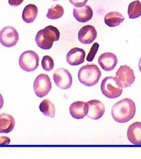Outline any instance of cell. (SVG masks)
I'll return each mask as SVG.
<instances>
[{"label":"cell","mask_w":141,"mask_h":159,"mask_svg":"<svg viewBox=\"0 0 141 159\" xmlns=\"http://www.w3.org/2000/svg\"><path fill=\"white\" fill-rule=\"evenodd\" d=\"M135 113V104L129 98H125L118 102L111 109L113 118L119 123L130 121L134 117Z\"/></svg>","instance_id":"1"},{"label":"cell","mask_w":141,"mask_h":159,"mask_svg":"<svg viewBox=\"0 0 141 159\" xmlns=\"http://www.w3.org/2000/svg\"><path fill=\"white\" fill-rule=\"evenodd\" d=\"M101 75L97 65L87 64L79 69L78 76L79 81L86 86L91 87L97 84Z\"/></svg>","instance_id":"2"},{"label":"cell","mask_w":141,"mask_h":159,"mask_svg":"<svg viewBox=\"0 0 141 159\" xmlns=\"http://www.w3.org/2000/svg\"><path fill=\"white\" fill-rule=\"evenodd\" d=\"M122 86L116 77L109 76L103 80L101 84L102 94L110 99L118 98L122 94Z\"/></svg>","instance_id":"3"},{"label":"cell","mask_w":141,"mask_h":159,"mask_svg":"<svg viewBox=\"0 0 141 159\" xmlns=\"http://www.w3.org/2000/svg\"><path fill=\"white\" fill-rule=\"evenodd\" d=\"M39 58L34 51L28 50L24 52L20 56V67L26 72L33 71L39 66Z\"/></svg>","instance_id":"4"},{"label":"cell","mask_w":141,"mask_h":159,"mask_svg":"<svg viewBox=\"0 0 141 159\" xmlns=\"http://www.w3.org/2000/svg\"><path fill=\"white\" fill-rule=\"evenodd\" d=\"M33 87L35 93L38 98L45 96L52 89V83L49 76L40 74L35 80Z\"/></svg>","instance_id":"5"},{"label":"cell","mask_w":141,"mask_h":159,"mask_svg":"<svg viewBox=\"0 0 141 159\" xmlns=\"http://www.w3.org/2000/svg\"><path fill=\"white\" fill-rule=\"evenodd\" d=\"M19 39L17 31L13 27H5L0 32V42L6 47H12L15 45Z\"/></svg>","instance_id":"6"},{"label":"cell","mask_w":141,"mask_h":159,"mask_svg":"<svg viewBox=\"0 0 141 159\" xmlns=\"http://www.w3.org/2000/svg\"><path fill=\"white\" fill-rule=\"evenodd\" d=\"M54 83L58 87L62 89H67L72 84V77L70 72L64 68H59L53 74Z\"/></svg>","instance_id":"7"},{"label":"cell","mask_w":141,"mask_h":159,"mask_svg":"<svg viewBox=\"0 0 141 159\" xmlns=\"http://www.w3.org/2000/svg\"><path fill=\"white\" fill-rule=\"evenodd\" d=\"M116 76L119 80L123 88L131 87L135 79L133 70L127 65L121 66L116 72Z\"/></svg>","instance_id":"8"},{"label":"cell","mask_w":141,"mask_h":159,"mask_svg":"<svg viewBox=\"0 0 141 159\" xmlns=\"http://www.w3.org/2000/svg\"><path fill=\"white\" fill-rule=\"evenodd\" d=\"M97 37V31L95 27L87 25L82 27L78 33V39L80 43L85 44L92 43Z\"/></svg>","instance_id":"9"},{"label":"cell","mask_w":141,"mask_h":159,"mask_svg":"<svg viewBox=\"0 0 141 159\" xmlns=\"http://www.w3.org/2000/svg\"><path fill=\"white\" fill-rule=\"evenodd\" d=\"M98 62L101 68L106 71H111L117 65L118 58L116 55L111 52H106L99 57Z\"/></svg>","instance_id":"10"},{"label":"cell","mask_w":141,"mask_h":159,"mask_svg":"<svg viewBox=\"0 0 141 159\" xmlns=\"http://www.w3.org/2000/svg\"><path fill=\"white\" fill-rule=\"evenodd\" d=\"M89 106L88 117L94 120L100 119L105 114V108L102 102L94 99L87 102Z\"/></svg>","instance_id":"11"},{"label":"cell","mask_w":141,"mask_h":159,"mask_svg":"<svg viewBox=\"0 0 141 159\" xmlns=\"http://www.w3.org/2000/svg\"><path fill=\"white\" fill-rule=\"evenodd\" d=\"M89 106L87 102L83 101L74 102L70 104L69 111L70 115L77 119H80L85 117L88 112Z\"/></svg>","instance_id":"12"},{"label":"cell","mask_w":141,"mask_h":159,"mask_svg":"<svg viewBox=\"0 0 141 159\" xmlns=\"http://www.w3.org/2000/svg\"><path fill=\"white\" fill-rule=\"evenodd\" d=\"M85 52L82 48L75 47L72 48L66 55V61L71 66H78L83 63Z\"/></svg>","instance_id":"13"},{"label":"cell","mask_w":141,"mask_h":159,"mask_svg":"<svg viewBox=\"0 0 141 159\" xmlns=\"http://www.w3.org/2000/svg\"><path fill=\"white\" fill-rule=\"evenodd\" d=\"M73 15L78 22L85 23L92 18L93 11L90 6L85 5L82 7L74 8L73 10Z\"/></svg>","instance_id":"14"},{"label":"cell","mask_w":141,"mask_h":159,"mask_svg":"<svg viewBox=\"0 0 141 159\" xmlns=\"http://www.w3.org/2000/svg\"><path fill=\"white\" fill-rule=\"evenodd\" d=\"M129 140L134 145H141V122H136L131 124L127 131Z\"/></svg>","instance_id":"15"},{"label":"cell","mask_w":141,"mask_h":159,"mask_svg":"<svg viewBox=\"0 0 141 159\" xmlns=\"http://www.w3.org/2000/svg\"><path fill=\"white\" fill-rule=\"evenodd\" d=\"M15 121L13 116L6 113L0 114V134H7L15 127Z\"/></svg>","instance_id":"16"},{"label":"cell","mask_w":141,"mask_h":159,"mask_svg":"<svg viewBox=\"0 0 141 159\" xmlns=\"http://www.w3.org/2000/svg\"><path fill=\"white\" fill-rule=\"evenodd\" d=\"M38 13V7L36 5L32 4L27 5L24 9L22 19L26 23H32L36 18Z\"/></svg>","instance_id":"17"},{"label":"cell","mask_w":141,"mask_h":159,"mask_svg":"<svg viewBox=\"0 0 141 159\" xmlns=\"http://www.w3.org/2000/svg\"><path fill=\"white\" fill-rule=\"evenodd\" d=\"M124 17L119 12H111L105 15L104 20L105 23L109 27L118 26L124 20Z\"/></svg>","instance_id":"18"},{"label":"cell","mask_w":141,"mask_h":159,"mask_svg":"<svg viewBox=\"0 0 141 159\" xmlns=\"http://www.w3.org/2000/svg\"><path fill=\"white\" fill-rule=\"evenodd\" d=\"M43 34L44 38L54 42L58 41L60 38V32L58 29L54 26L49 25L43 30Z\"/></svg>","instance_id":"19"},{"label":"cell","mask_w":141,"mask_h":159,"mask_svg":"<svg viewBox=\"0 0 141 159\" xmlns=\"http://www.w3.org/2000/svg\"><path fill=\"white\" fill-rule=\"evenodd\" d=\"M39 109L45 116L51 118H54L55 116V107L54 104L49 99L43 100L40 104Z\"/></svg>","instance_id":"20"},{"label":"cell","mask_w":141,"mask_h":159,"mask_svg":"<svg viewBox=\"0 0 141 159\" xmlns=\"http://www.w3.org/2000/svg\"><path fill=\"white\" fill-rule=\"evenodd\" d=\"M130 19L138 18L141 16V3L139 0L130 2L127 11Z\"/></svg>","instance_id":"21"},{"label":"cell","mask_w":141,"mask_h":159,"mask_svg":"<svg viewBox=\"0 0 141 159\" xmlns=\"http://www.w3.org/2000/svg\"><path fill=\"white\" fill-rule=\"evenodd\" d=\"M35 41L38 47L44 50H49L53 47V42L45 39L43 37V30L38 31L36 35Z\"/></svg>","instance_id":"22"},{"label":"cell","mask_w":141,"mask_h":159,"mask_svg":"<svg viewBox=\"0 0 141 159\" xmlns=\"http://www.w3.org/2000/svg\"><path fill=\"white\" fill-rule=\"evenodd\" d=\"M64 9L60 5H53L48 10L46 17L51 20H56L60 18L64 13Z\"/></svg>","instance_id":"23"},{"label":"cell","mask_w":141,"mask_h":159,"mask_svg":"<svg viewBox=\"0 0 141 159\" xmlns=\"http://www.w3.org/2000/svg\"><path fill=\"white\" fill-rule=\"evenodd\" d=\"M41 65L45 70L50 71L54 68V61L50 56L45 55L42 58Z\"/></svg>","instance_id":"24"},{"label":"cell","mask_w":141,"mask_h":159,"mask_svg":"<svg viewBox=\"0 0 141 159\" xmlns=\"http://www.w3.org/2000/svg\"><path fill=\"white\" fill-rule=\"evenodd\" d=\"M99 47H100V45L97 42H95L92 45L90 52L88 53L87 57L86 60L88 62H92L98 50Z\"/></svg>","instance_id":"25"},{"label":"cell","mask_w":141,"mask_h":159,"mask_svg":"<svg viewBox=\"0 0 141 159\" xmlns=\"http://www.w3.org/2000/svg\"><path fill=\"white\" fill-rule=\"evenodd\" d=\"M69 2L77 7H82L85 6L88 0H69Z\"/></svg>","instance_id":"26"},{"label":"cell","mask_w":141,"mask_h":159,"mask_svg":"<svg viewBox=\"0 0 141 159\" xmlns=\"http://www.w3.org/2000/svg\"><path fill=\"white\" fill-rule=\"evenodd\" d=\"M11 140L6 136L0 137V145H7L10 144Z\"/></svg>","instance_id":"27"},{"label":"cell","mask_w":141,"mask_h":159,"mask_svg":"<svg viewBox=\"0 0 141 159\" xmlns=\"http://www.w3.org/2000/svg\"><path fill=\"white\" fill-rule=\"evenodd\" d=\"M24 0H8V3L12 6H19L23 2Z\"/></svg>","instance_id":"28"},{"label":"cell","mask_w":141,"mask_h":159,"mask_svg":"<svg viewBox=\"0 0 141 159\" xmlns=\"http://www.w3.org/2000/svg\"><path fill=\"white\" fill-rule=\"evenodd\" d=\"M4 104V100L3 97L0 93V109H2Z\"/></svg>","instance_id":"29"},{"label":"cell","mask_w":141,"mask_h":159,"mask_svg":"<svg viewBox=\"0 0 141 159\" xmlns=\"http://www.w3.org/2000/svg\"><path fill=\"white\" fill-rule=\"evenodd\" d=\"M139 68L141 73V57L139 60Z\"/></svg>","instance_id":"30"},{"label":"cell","mask_w":141,"mask_h":159,"mask_svg":"<svg viewBox=\"0 0 141 159\" xmlns=\"http://www.w3.org/2000/svg\"><path fill=\"white\" fill-rule=\"evenodd\" d=\"M52 1H58V0H52Z\"/></svg>","instance_id":"31"}]
</instances>
